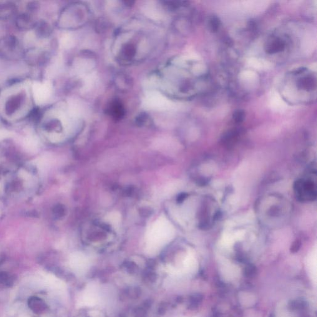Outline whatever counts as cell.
<instances>
[{
    "mask_svg": "<svg viewBox=\"0 0 317 317\" xmlns=\"http://www.w3.org/2000/svg\"><path fill=\"white\" fill-rule=\"evenodd\" d=\"M4 99L3 110L7 117H14L22 115L27 110L28 105V95L26 89L22 87H15L11 89Z\"/></svg>",
    "mask_w": 317,
    "mask_h": 317,
    "instance_id": "obj_1",
    "label": "cell"
},
{
    "mask_svg": "<svg viewBox=\"0 0 317 317\" xmlns=\"http://www.w3.org/2000/svg\"><path fill=\"white\" fill-rule=\"evenodd\" d=\"M170 234V230L167 221L160 219L153 225L148 236L150 245L155 249L163 245V243L167 241Z\"/></svg>",
    "mask_w": 317,
    "mask_h": 317,
    "instance_id": "obj_2",
    "label": "cell"
},
{
    "mask_svg": "<svg viewBox=\"0 0 317 317\" xmlns=\"http://www.w3.org/2000/svg\"><path fill=\"white\" fill-rule=\"evenodd\" d=\"M99 301V291L97 286L91 284L87 286L80 296L79 301V307H92Z\"/></svg>",
    "mask_w": 317,
    "mask_h": 317,
    "instance_id": "obj_3",
    "label": "cell"
},
{
    "mask_svg": "<svg viewBox=\"0 0 317 317\" xmlns=\"http://www.w3.org/2000/svg\"><path fill=\"white\" fill-rule=\"evenodd\" d=\"M295 190L297 196L302 200H313L316 197L313 182L308 180H298L295 185Z\"/></svg>",
    "mask_w": 317,
    "mask_h": 317,
    "instance_id": "obj_4",
    "label": "cell"
},
{
    "mask_svg": "<svg viewBox=\"0 0 317 317\" xmlns=\"http://www.w3.org/2000/svg\"><path fill=\"white\" fill-rule=\"evenodd\" d=\"M70 265L75 273L82 275L89 268V260L86 256L80 253H76L70 259Z\"/></svg>",
    "mask_w": 317,
    "mask_h": 317,
    "instance_id": "obj_5",
    "label": "cell"
},
{
    "mask_svg": "<svg viewBox=\"0 0 317 317\" xmlns=\"http://www.w3.org/2000/svg\"><path fill=\"white\" fill-rule=\"evenodd\" d=\"M19 52L18 42L16 39L7 38L0 42V54L12 57L19 55Z\"/></svg>",
    "mask_w": 317,
    "mask_h": 317,
    "instance_id": "obj_6",
    "label": "cell"
},
{
    "mask_svg": "<svg viewBox=\"0 0 317 317\" xmlns=\"http://www.w3.org/2000/svg\"><path fill=\"white\" fill-rule=\"evenodd\" d=\"M34 99L37 103L42 104L47 99L49 94V88L46 84L37 83L33 87Z\"/></svg>",
    "mask_w": 317,
    "mask_h": 317,
    "instance_id": "obj_7",
    "label": "cell"
},
{
    "mask_svg": "<svg viewBox=\"0 0 317 317\" xmlns=\"http://www.w3.org/2000/svg\"><path fill=\"white\" fill-rule=\"evenodd\" d=\"M285 44L281 39H275L271 40L266 45V50L268 54H274L283 51Z\"/></svg>",
    "mask_w": 317,
    "mask_h": 317,
    "instance_id": "obj_8",
    "label": "cell"
},
{
    "mask_svg": "<svg viewBox=\"0 0 317 317\" xmlns=\"http://www.w3.org/2000/svg\"><path fill=\"white\" fill-rule=\"evenodd\" d=\"M108 112L112 117L120 118L124 115V108L120 102L116 100V101L112 102V104L110 105Z\"/></svg>",
    "mask_w": 317,
    "mask_h": 317,
    "instance_id": "obj_9",
    "label": "cell"
},
{
    "mask_svg": "<svg viewBox=\"0 0 317 317\" xmlns=\"http://www.w3.org/2000/svg\"><path fill=\"white\" fill-rule=\"evenodd\" d=\"M15 7L11 4L0 2V18L6 19L11 17L14 12Z\"/></svg>",
    "mask_w": 317,
    "mask_h": 317,
    "instance_id": "obj_10",
    "label": "cell"
},
{
    "mask_svg": "<svg viewBox=\"0 0 317 317\" xmlns=\"http://www.w3.org/2000/svg\"><path fill=\"white\" fill-rule=\"evenodd\" d=\"M208 26L210 31L213 32V33L217 32L218 30L220 29L221 26L220 19H219L218 17L215 16V15L209 17L208 20Z\"/></svg>",
    "mask_w": 317,
    "mask_h": 317,
    "instance_id": "obj_11",
    "label": "cell"
},
{
    "mask_svg": "<svg viewBox=\"0 0 317 317\" xmlns=\"http://www.w3.org/2000/svg\"><path fill=\"white\" fill-rule=\"evenodd\" d=\"M17 21H18L19 27H21V28H29L33 25V21H32L31 17L24 16V15L19 17Z\"/></svg>",
    "mask_w": 317,
    "mask_h": 317,
    "instance_id": "obj_12",
    "label": "cell"
},
{
    "mask_svg": "<svg viewBox=\"0 0 317 317\" xmlns=\"http://www.w3.org/2000/svg\"><path fill=\"white\" fill-rule=\"evenodd\" d=\"M245 118V113L243 110H238L234 113L233 119L236 123H240L243 122Z\"/></svg>",
    "mask_w": 317,
    "mask_h": 317,
    "instance_id": "obj_13",
    "label": "cell"
},
{
    "mask_svg": "<svg viewBox=\"0 0 317 317\" xmlns=\"http://www.w3.org/2000/svg\"><path fill=\"white\" fill-rule=\"evenodd\" d=\"M302 87L306 90H311L313 89V85H315V83L314 82L313 79H309V78H306V79L302 80L301 83Z\"/></svg>",
    "mask_w": 317,
    "mask_h": 317,
    "instance_id": "obj_14",
    "label": "cell"
}]
</instances>
